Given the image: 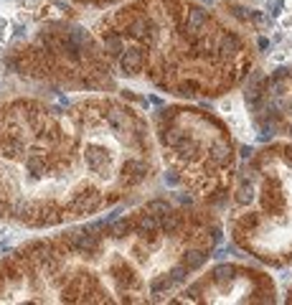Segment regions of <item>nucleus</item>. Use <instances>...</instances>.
Listing matches in <instances>:
<instances>
[{"mask_svg": "<svg viewBox=\"0 0 292 305\" xmlns=\"http://www.w3.org/2000/svg\"><path fill=\"white\" fill-rule=\"evenodd\" d=\"M160 173L148 114L114 92L0 102V221L44 232L94 219Z\"/></svg>", "mask_w": 292, "mask_h": 305, "instance_id": "obj_1", "label": "nucleus"}, {"mask_svg": "<svg viewBox=\"0 0 292 305\" xmlns=\"http://www.w3.org/2000/svg\"><path fill=\"white\" fill-rule=\"evenodd\" d=\"M224 221L196 201L148 199L107 221H79L0 257V302H168L208 264Z\"/></svg>", "mask_w": 292, "mask_h": 305, "instance_id": "obj_2", "label": "nucleus"}, {"mask_svg": "<svg viewBox=\"0 0 292 305\" xmlns=\"http://www.w3.org/2000/svg\"><path fill=\"white\" fill-rule=\"evenodd\" d=\"M92 31L117 76L181 102L231 94L257 56L249 33L201 0H124Z\"/></svg>", "mask_w": 292, "mask_h": 305, "instance_id": "obj_3", "label": "nucleus"}, {"mask_svg": "<svg viewBox=\"0 0 292 305\" xmlns=\"http://www.w3.org/2000/svg\"><path fill=\"white\" fill-rule=\"evenodd\" d=\"M224 232L269 270L292 264V140H269L239 163Z\"/></svg>", "mask_w": 292, "mask_h": 305, "instance_id": "obj_4", "label": "nucleus"}, {"mask_svg": "<svg viewBox=\"0 0 292 305\" xmlns=\"http://www.w3.org/2000/svg\"><path fill=\"white\" fill-rule=\"evenodd\" d=\"M150 125L168 183L196 204L226 206L239 171V152L229 125L196 102L158 107Z\"/></svg>", "mask_w": 292, "mask_h": 305, "instance_id": "obj_5", "label": "nucleus"}, {"mask_svg": "<svg viewBox=\"0 0 292 305\" xmlns=\"http://www.w3.org/2000/svg\"><path fill=\"white\" fill-rule=\"evenodd\" d=\"M6 69L28 84L66 92H114L117 74L94 31L49 23L6 54Z\"/></svg>", "mask_w": 292, "mask_h": 305, "instance_id": "obj_6", "label": "nucleus"}, {"mask_svg": "<svg viewBox=\"0 0 292 305\" xmlns=\"http://www.w3.org/2000/svg\"><path fill=\"white\" fill-rule=\"evenodd\" d=\"M168 302L173 305H206V302H244L267 305L277 302V282L262 267L221 262L198 270L181 290H176Z\"/></svg>", "mask_w": 292, "mask_h": 305, "instance_id": "obj_7", "label": "nucleus"}, {"mask_svg": "<svg viewBox=\"0 0 292 305\" xmlns=\"http://www.w3.org/2000/svg\"><path fill=\"white\" fill-rule=\"evenodd\" d=\"M244 107L252 127L267 140H292V64L249 74Z\"/></svg>", "mask_w": 292, "mask_h": 305, "instance_id": "obj_8", "label": "nucleus"}, {"mask_svg": "<svg viewBox=\"0 0 292 305\" xmlns=\"http://www.w3.org/2000/svg\"><path fill=\"white\" fill-rule=\"evenodd\" d=\"M69 3L81 6V8H94V11H109V8L124 3V0H69Z\"/></svg>", "mask_w": 292, "mask_h": 305, "instance_id": "obj_9", "label": "nucleus"}]
</instances>
